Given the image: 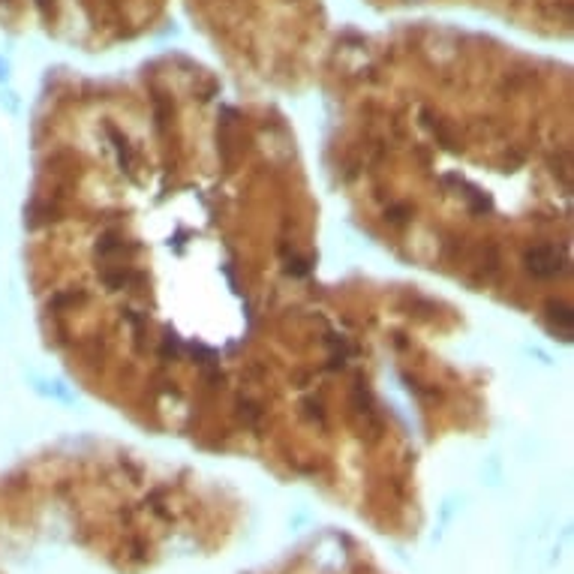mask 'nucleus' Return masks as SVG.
<instances>
[{
  "mask_svg": "<svg viewBox=\"0 0 574 574\" xmlns=\"http://www.w3.org/2000/svg\"><path fill=\"white\" fill-rule=\"evenodd\" d=\"M171 0H0V27L106 49L151 33Z\"/></svg>",
  "mask_w": 574,
  "mask_h": 574,
  "instance_id": "nucleus-1",
  "label": "nucleus"
},
{
  "mask_svg": "<svg viewBox=\"0 0 574 574\" xmlns=\"http://www.w3.org/2000/svg\"><path fill=\"white\" fill-rule=\"evenodd\" d=\"M379 6H469L530 27L535 33H569L574 0H373Z\"/></svg>",
  "mask_w": 574,
  "mask_h": 574,
  "instance_id": "nucleus-2",
  "label": "nucleus"
}]
</instances>
